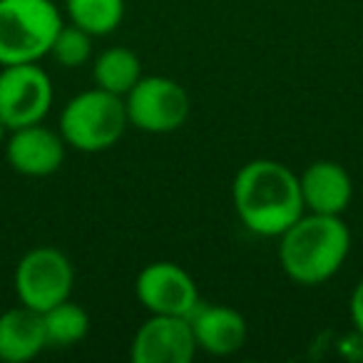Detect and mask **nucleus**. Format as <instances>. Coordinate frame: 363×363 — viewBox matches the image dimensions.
I'll return each mask as SVG.
<instances>
[{"instance_id":"nucleus-7","label":"nucleus","mask_w":363,"mask_h":363,"mask_svg":"<svg viewBox=\"0 0 363 363\" xmlns=\"http://www.w3.org/2000/svg\"><path fill=\"white\" fill-rule=\"evenodd\" d=\"M52 97V80L38 62L0 65V115L11 130L45 120Z\"/></svg>"},{"instance_id":"nucleus-13","label":"nucleus","mask_w":363,"mask_h":363,"mask_svg":"<svg viewBox=\"0 0 363 363\" xmlns=\"http://www.w3.org/2000/svg\"><path fill=\"white\" fill-rule=\"evenodd\" d=\"M48 348L43 313L18 303L0 313V361L28 363Z\"/></svg>"},{"instance_id":"nucleus-18","label":"nucleus","mask_w":363,"mask_h":363,"mask_svg":"<svg viewBox=\"0 0 363 363\" xmlns=\"http://www.w3.org/2000/svg\"><path fill=\"white\" fill-rule=\"evenodd\" d=\"M348 316H351L356 333L363 338V279L353 286L351 298H348Z\"/></svg>"},{"instance_id":"nucleus-2","label":"nucleus","mask_w":363,"mask_h":363,"mask_svg":"<svg viewBox=\"0 0 363 363\" xmlns=\"http://www.w3.org/2000/svg\"><path fill=\"white\" fill-rule=\"evenodd\" d=\"M351 229L343 217L303 212L279 237V264L294 284L321 286L346 264Z\"/></svg>"},{"instance_id":"nucleus-6","label":"nucleus","mask_w":363,"mask_h":363,"mask_svg":"<svg viewBox=\"0 0 363 363\" xmlns=\"http://www.w3.org/2000/svg\"><path fill=\"white\" fill-rule=\"evenodd\" d=\"M125 107L130 127L150 135H169L187 122L192 102L187 90L172 77L142 75L125 95Z\"/></svg>"},{"instance_id":"nucleus-5","label":"nucleus","mask_w":363,"mask_h":363,"mask_svg":"<svg viewBox=\"0 0 363 363\" xmlns=\"http://www.w3.org/2000/svg\"><path fill=\"white\" fill-rule=\"evenodd\" d=\"M72 284H75L72 262L57 247H35L26 252L13 274L18 301L40 313L70 298Z\"/></svg>"},{"instance_id":"nucleus-17","label":"nucleus","mask_w":363,"mask_h":363,"mask_svg":"<svg viewBox=\"0 0 363 363\" xmlns=\"http://www.w3.org/2000/svg\"><path fill=\"white\" fill-rule=\"evenodd\" d=\"M92 55V35L85 33L82 28L72 26V23H62V28L57 30L55 40L50 45L48 57L57 62L62 67H80L90 60Z\"/></svg>"},{"instance_id":"nucleus-3","label":"nucleus","mask_w":363,"mask_h":363,"mask_svg":"<svg viewBox=\"0 0 363 363\" xmlns=\"http://www.w3.org/2000/svg\"><path fill=\"white\" fill-rule=\"evenodd\" d=\"M130 127L125 97L102 87L77 92L60 112V135L67 147L77 152H105L122 140Z\"/></svg>"},{"instance_id":"nucleus-15","label":"nucleus","mask_w":363,"mask_h":363,"mask_svg":"<svg viewBox=\"0 0 363 363\" xmlns=\"http://www.w3.org/2000/svg\"><path fill=\"white\" fill-rule=\"evenodd\" d=\"M43 323L48 346L52 348H70L90 333V313L70 298L43 311Z\"/></svg>"},{"instance_id":"nucleus-1","label":"nucleus","mask_w":363,"mask_h":363,"mask_svg":"<svg viewBox=\"0 0 363 363\" xmlns=\"http://www.w3.org/2000/svg\"><path fill=\"white\" fill-rule=\"evenodd\" d=\"M239 222L259 237L279 239L303 212L298 174L277 160H252L232 182Z\"/></svg>"},{"instance_id":"nucleus-8","label":"nucleus","mask_w":363,"mask_h":363,"mask_svg":"<svg viewBox=\"0 0 363 363\" xmlns=\"http://www.w3.org/2000/svg\"><path fill=\"white\" fill-rule=\"evenodd\" d=\"M135 296L150 313L169 316H189L202 301L192 274L174 262L147 264L135 279Z\"/></svg>"},{"instance_id":"nucleus-10","label":"nucleus","mask_w":363,"mask_h":363,"mask_svg":"<svg viewBox=\"0 0 363 363\" xmlns=\"http://www.w3.org/2000/svg\"><path fill=\"white\" fill-rule=\"evenodd\" d=\"M65 147L60 130L35 122L11 130L6 137V160L23 177H50L65 162Z\"/></svg>"},{"instance_id":"nucleus-12","label":"nucleus","mask_w":363,"mask_h":363,"mask_svg":"<svg viewBox=\"0 0 363 363\" xmlns=\"http://www.w3.org/2000/svg\"><path fill=\"white\" fill-rule=\"evenodd\" d=\"M301 184V199L306 212L313 214H331L343 217L353 199V182L346 167L333 160L311 162L306 169L298 174Z\"/></svg>"},{"instance_id":"nucleus-4","label":"nucleus","mask_w":363,"mask_h":363,"mask_svg":"<svg viewBox=\"0 0 363 363\" xmlns=\"http://www.w3.org/2000/svg\"><path fill=\"white\" fill-rule=\"evenodd\" d=\"M60 28L55 0H0V65L40 62Z\"/></svg>"},{"instance_id":"nucleus-9","label":"nucleus","mask_w":363,"mask_h":363,"mask_svg":"<svg viewBox=\"0 0 363 363\" xmlns=\"http://www.w3.org/2000/svg\"><path fill=\"white\" fill-rule=\"evenodd\" d=\"M189 316L150 313L130 343L132 363H192L197 356Z\"/></svg>"},{"instance_id":"nucleus-11","label":"nucleus","mask_w":363,"mask_h":363,"mask_svg":"<svg viewBox=\"0 0 363 363\" xmlns=\"http://www.w3.org/2000/svg\"><path fill=\"white\" fill-rule=\"evenodd\" d=\"M189 323L197 348L209 356H232L247 343V318L242 316V311L224 303L199 301L197 308L189 313Z\"/></svg>"},{"instance_id":"nucleus-16","label":"nucleus","mask_w":363,"mask_h":363,"mask_svg":"<svg viewBox=\"0 0 363 363\" xmlns=\"http://www.w3.org/2000/svg\"><path fill=\"white\" fill-rule=\"evenodd\" d=\"M65 16L92 38L110 35L122 26L125 0H65Z\"/></svg>"},{"instance_id":"nucleus-14","label":"nucleus","mask_w":363,"mask_h":363,"mask_svg":"<svg viewBox=\"0 0 363 363\" xmlns=\"http://www.w3.org/2000/svg\"><path fill=\"white\" fill-rule=\"evenodd\" d=\"M142 77V60L130 48H107L92 60V82L95 87L125 97Z\"/></svg>"},{"instance_id":"nucleus-19","label":"nucleus","mask_w":363,"mask_h":363,"mask_svg":"<svg viewBox=\"0 0 363 363\" xmlns=\"http://www.w3.org/2000/svg\"><path fill=\"white\" fill-rule=\"evenodd\" d=\"M8 132H11V127L6 125V120H3V115H0V145H3V142H6Z\"/></svg>"}]
</instances>
